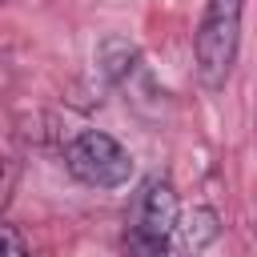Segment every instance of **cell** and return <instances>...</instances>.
<instances>
[{"instance_id": "cell-1", "label": "cell", "mask_w": 257, "mask_h": 257, "mask_svg": "<svg viewBox=\"0 0 257 257\" xmlns=\"http://www.w3.org/2000/svg\"><path fill=\"white\" fill-rule=\"evenodd\" d=\"M241 12L245 0H205V16L197 28V76L205 88H221L233 72L241 44Z\"/></svg>"}, {"instance_id": "cell-2", "label": "cell", "mask_w": 257, "mask_h": 257, "mask_svg": "<svg viewBox=\"0 0 257 257\" xmlns=\"http://www.w3.org/2000/svg\"><path fill=\"white\" fill-rule=\"evenodd\" d=\"M181 225V205H177V193L169 181L153 177L141 193H137V205H133V217H128V229H124V249L128 257H157L169 237L177 233Z\"/></svg>"}, {"instance_id": "cell-3", "label": "cell", "mask_w": 257, "mask_h": 257, "mask_svg": "<svg viewBox=\"0 0 257 257\" xmlns=\"http://www.w3.org/2000/svg\"><path fill=\"white\" fill-rule=\"evenodd\" d=\"M64 165H68V173H72L80 185H88V189H120V185H128V177H133V157H128V149H124L116 137L100 133V128L80 133V137L64 149Z\"/></svg>"}, {"instance_id": "cell-4", "label": "cell", "mask_w": 257, "mask_h": 257, "mask_svg": "<svg viewBox=\"0 0 257 257\" xmlns=\"http://www.w3.org/2000/svg\"><path fill=\"white\" fill-rule=\"evenodd\" d=\"M0 257H32L24 237L12 229V225H0Z\"/></svg>"}, {"instance_id": "cell-5", "label": "cell", "mask_w": 257, "mask_h": 257, "mask_svg": "<svg viewBox=\"0 0 257 257\" xmlns=\"http://www.w3.org/2000/svg\"><path fill=\"white\" fill-rule=\"evenodd\" d=\"M157 257H189V253H181V249H169V245H165V249H161Z\"/></svg>"}, {"instance_id": "cell-6", "label": "cell", "mask_w": 257, "mask_h": 257, "mask_svg": "<svg viewBox=\"0 0 257 257\" xmlns=\"http://www.w3.org/2000/svg\"><path fill=\"white\" fill-rule=\"evenodd\" d=\"M0 4H4V0H0Z\"/></svg>"}]
</instances>
